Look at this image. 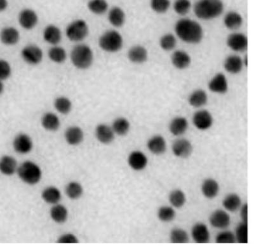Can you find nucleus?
I'll list each match as a JSON object with an SVG mask.
<instances>
[{
	"instance_id": "nucleus-20",
	"label": "nucleus",
	"mask_w": 254,
	"mask_h": 249,
	"mask_svg": "<svg viewBox=\"0 0 254 249\" xmlns=\"http://www.w3.org/2000/svg\"><path fill=\"white\" fill-rule=\"evenodd\" d=\"M17 162L12 156L5 155L0 159V172L2 174L10 176L17 171Z\"/></svg>"
},
{
	"instance_id": "nucleus-33",
	"label": "nucleus",
	"mask_w": 254,
	"mask_h": 249,
	"mask_svg": "<svg viewBox=\"0 0 254 249\" xmlns=\"http://www.w3.org/2000/svg\"><path fill=\"white\" fill-rule=\"evenodd\" d=\"M207 93L201 89L194 91L189 97V103L194 108L203 107L207 104Z\"/></svg>"
},
{
	"instance_id": "nucleus-6",
	"label": "nucleus",
	"mask_w": 254,
	"mask_h": 249,
	"mask_svg": "<svg viewBox=\"0 0 254 249\" xmlns=\"http://www.w3.org/2000/svg\"><path fill=\"white\" fill-rule=\"evenodd\" d=\"M66 36L73 42H80L84 40L88 34L87 24L82 19L71 22L66 28Z\"/></svg>"
},
{
	"instance_id": "nucleus-50",
	"label": "nucleus",
	"mask_w": 254,
	"mask_h": 249,
	"mask_svg": "<svg viewBox=\"0 0 254 249\" xmlns=\"http://www.w3.org/2000/svg\"><path fill=\"white\" fill-rule=\"evenodd\" d=\"M240 217L242 222L248 223V205L245 203L240 207Z\"/></svg>"
},
{
	"instance_id": "nucleus-3",
	"label": "nucleus",
	"mask_w": 254,
	"mask_h": 249,
	"mask_svg": "<svg viewBox=\"0 0 254 249\" xmlns=\"http://www.w3.org/2000/svg\"><path fill=\"white\" fill-rule=\"evenodd\" d=\"M71 59L76 68L80 69H88L93 62L92 49L86 45H78L71 51Z\"/></svg>"
},
{
	"instance_id": "nucleus-40",
	"label": "nucleus",
	"mask_w": 254,
	"mask_h": 249,
	"mask_svg": "<svg viewBox=\"0 0 254 249\" xmlns=\"http://www.w3.org/2000/svg\"><path fill=\"white\" fill-rule=\"evenodd\" d=\"M189 235L186 231L179 228L171 229L170 233V240L173 244H187L189 242Z\"/></svg>"
},
{
	"instance_id": "nucleus-48",
	"label": "nucleus",
	"mask_w": 254,
	"mask_h": 249,
	"mask_svg": "<svg viewBox=\"0 0 254 249\" xmlns=\"http://www.w3.org/2000/svg\"><path fill=\"white\" fill-rule=\"evenodd\" d=\"M12 73L10 65L6 60L0 59V80L8 79Z\"/></svg>"
},
{
	"instance_id": "nucleus-47",
	"label": "nucleus",
	"mask_w": 254,
	"mask_h": 249,
	"mask_svg": "<svg viewBox=\"0 0 254 249\" xmlns=\"http://www.w3.org/2000/svg\"><path fill=\"white\" fill-rule=\"evenodd\" d=\"M170 6V0H151V7L158 14L166 13Z\"/></svg>"
},
{
	"instance_id": "nucleus-4",
	"label": "nucleus",
	"mask_w": 254,
	"mask_h": 249,
	"mask_svg": "<svg viewBox=\"0 0 254 249\" xmlns=\"http://www.w3.org/2000/svg\"><path fill=\"white\" fill-rule=\"evenodd\" d=\"M17 174L24 183L34 185L40 181L42 172L40 166L31 161H26L17 168Z\"/></svg>"
},
{
	"instance_id": "nucleus-31",
	"label": "nucleus",
	"mask_w": 254,
	"mask_h": 249,
	"mask_svg": "<svg viewBox=\"0 0 254 249\" xmlns=\"http://www.w3.org/2000/svg\"><path fill=\"white\" fill-rule=\"evenodd\" d=\"M108 20L111 25L114 27H122L125 22L124 11L118 6H114L110 10L109 14H108Z\"/></svg>"
},
{
	"instance_id": "nucleus-17",
	"label": "nucleus",
	"mask_w": 254,
	"mask_h": 249,
	"mask_svg": "<svg viewBox=\"0 0 254 249\" xmlns=\"http://www.w3.org/2000/svg\"><path fill=\"white\" fill-rule=\"evenodd\" d=\"M147 148L154 155H162L167 150L166 140L162 136H154L147 141Z\"/></svg>"
},
{
	"instance_id": "nucleus-2",
	"label": "nucleus",
	"mask_w": 254,
	"mask_h": 249,
	"mask_svg": "<svg viewBox=\"0 0 254 249\" xmlns=\"http://www.w3.org/2000/svg\"><path fill=\"white\" fill-rule=\"evenodd\" d=\"M224 4L221 0H198L194 6V12L198 18L211 20L223 14Z\"/></svg>"
},
{
	"instance_id": "nucleus-28",
	"label": "nucleus",
	"mask_w": 254,
	"mask_h": 249,
	"mask_svg": "<svg viewBox=\"0 0 254 249\" xmlns=\"http://www.w3.org/2000/svg\"><path fill=\"white\" fill-rule=\"evenodd\" d=\"M43 200L49 204L55 205L61 200V193L55 186H49L42 193Z\"/></svg>"
},
{
	"instance_id": "nucleus-18",
	"label": "nucleus",
	"mask_w": 254,
	"mask_h": 249,
	"mask_svg": "<svg viewBox=\"0 0 254 249\" xmlns=\"http://www.w3.org/2000/svg\"><path fill=\"white\" fill-rule=\"evenodd\" d=\"M208 88L211 92L216 94H225L228 90V83L225 75L218 73L210 80Z\"/></svg>"
},
{
	"instance_id": "nucleus-9",
	"label": "nucleus",
	"mask_w": 254,
	"mask_h": 249,
	"mask_svg": "<svg viewBox=\"0 0 254 249\" xmlns=\"http://www.w3.org/2000/svg\"><path fill=\"white\" fill-rule=\"evenodd\" d=\"M193 122L197 129L206 131L212 126L214 119L209 111L201 110L195 112L193 117Z\"/></svg>"
},
{
	"instance_id": "nucleus-11",
	"label": "nucleus",
	"mask_w": 254,
	"mask_h": 249,
	"mask_svg": "<svg viewBox=\"0 0 254 249\" xmlns=\"http://www.w3.org/2000/svg\"><path fill=\"white\" fill-rule=\"evenodd\" d=\"M13 147L17 153L25 155L31 152L33 148V142L27 134H19L14 138Z\"/></svg>"
},
{
	"instance_id": "nucleus-26",
	"label": "nucleus",
	"mask_w": 254,
	"mask_h": 249,
	"mask_svg": "<svg viewBox=\"0 0 254 249\" xmlns=\"http://www.w3.org/2000/svg\"><path fill=\"white\" fill-rule=\"evenodd\" d=\"M147 50L141 45H136L132 47L128 53V57L130 61L136 64H141L146 61L147 59Z\"/></svg>"
},
{
	"instance_id": "nucleus-7",
	"label": "nucleus",
	"mask_w": 254,
	"mask_h": 249,
	"mask_svg": "<svg viewBox=\"0 0 254 249\" xmlns=\"http://www.w3.org/2000/svg\"><path fill=\"white\" fill-rule=\"evenodd\" d=\"M21 56L26 63L37 65L42 62L43 52L35 45H29L22 50Z\"/></svg>"
},
{
	"instance_id": "nucleus-1",
	"label": "nucleus",
	"mask_w": 254,
	"mask_h": 249,
	"mask_svg": "<svg viewBox=\"0 0 254 249\" xmlns=\"http://www.w3.org/2000/svg\"><path fill=\"white\" fill-rule=\"evenodd\" d=\"M175 31L181 40L190 44H197L202 40V28L197 22L190 19H181L175 24Z\"/></svg>"
},
{
	"instance_id": "nucleus-5",
	"label": "nucleus",
	"mask_w": 254,
	"mask_h": 249,
	"mask_svg": "<svg viewBox=\"0 0 254 249\" xmlns=\"http://www.w3.org/2000/svg\"><path fill=\"white\" fill-rule=\"evenodd\" d=\"M99 46L108 53H116L122 48V36L114 30L106 31L99 38Z\"/></svg>"
},
{
	"instance_id": "nucleus-10",
	"label": "nucleus",
	"mask_w": 254,
	"mask_h": 249,
	"mask_svg": "<svg viewBox=\"0 0 254 249\" xmlns=\"http://www.w3.org/2000/svg\"><path fill=\"white\" fill-rule=\"evenodd\" d=\"M209 222L215 228L226 229L231 224V218L227 212L218 209L213 212L210 216Z\"/></svg>"
},
{
	"instance_id": "nucleus-15",
	"label": "nucleus",
	"mask_w": 254,
	"mask_h": 249,
	"mask_svg": "<svg viewBox=\"0 0 254 249\" xmlns=\"http://www.w3.org/2000/svg\"><path fill=\"white\" fill-rule=\"evenodd\" d=\"M38 17L34 10L26 8L21 11L19 15V23L24 29H32L38 23Z\"/></svg>"
},
{
	"instance_id": "nucleus-41",
	"label": "nucleus",
	"mask_w": 254,
	"mask_h": 249,
	"mask_svg": "<svg viewBox=\"0 0 254 249\" xmlns=\"http://www.w3.org/2000/svg\"><path fill=\"white\" fill-rule=\"evenodd\" d=\"M54 106L56 110L62 114H68L72 109L71 101L66 97H57L54 102Z\"/></svg>"
},
{
	"instance_id": "nucleus-8",
	"label": "nucleus",
	"mask_w": 254,
	"mask_h": 249,
	"mask_svg": "<svg viewBox=\"0 0 254 249\" xmlns=\"http://www.w3.org/2000/svg\"><path fill=\"white\" fill-rule=\"evenodd\" d=\"M173 155L180 159H187L193 153V148L192 142L184 138H177L171 146Z\"/></svg>"
},
{
	"instance_id": "nucleus-38",
	"label": "nucleus",
	"mask_w": 254,
	"mask_h": 249,
	"mask_svg": "<svg viewBox=\"0 0 254 249\" xmlns=\"http://www.w3.org/2000/svg\"><path fill=\"white\" fill-rule=\"evenodd\" d=\"M87 6L89 10L95 15L105 14L108 9V3L106 0H90Z\"/></svg>"
},
{
	"instance_id": "nucleus-27",
	"label": "nucleus",
	"mask_w": 254,
	"mask_h": 249,
	"mask_svg": "<svg viewBox=\"0 0 254 249\" xmlns=\"http://www.w3.org/2000/svg\"><path fill=\"white\" fill-rule=\"evenodd\" d=\"M43 38L50 44L57 45L61 40V31L56 26H48L43 31Z\"/></svg>"
},
{
	"instance_id": "nucleus-35",
	"label": "nucleus",
	"mask_w": 254,
	"mask_h": 249,
	"mask_svg": "<svg viewBox=\"0 0 254 249\" xmlns=\"http://www.w3.org/2000/svg\"><path fill=\"white\" fill-rule=\"evenodd\" d=\"M112 127L115 134L119 136H124L129 133L130 124L127 119L119 117L115 119Z\"/></svg>"
},
{
	"instance_id": "nucleus-23",
	"label": "nucleus",
	"mask_w": 254,
	"mask_h": 249,
	"mask_svg": "<svg viewBox=\"0 0 254 249\" xmlns=\"http://www.w3.org/2000/svg\"><path fill=\"white\" fill-rule=\"evenodd\" d=\"M20 34L16 28H4L0 32V40L6 45H14L18 43Z\"/></svg>"
},
{
	"instance_id": "nucleus-19",
	"label": "nucleus",
	"mask_w": 254,
	"mask_h": 249,
	"mask_svg": "<svg viewBox=\"0 0 254 249\" xmlns=\"http://www.w3.org/2000/svg\"><path fill=\"white\" fill-rule=\"evenodd\" d=\"M64 137L67 143L71 146H77L83 141L84 134L81 128L71 126L65 132Z\"/></svg>"
},
{
	"instance_id": "nucleus-25",
	"label": "nucleus",
	"mask_w": 254,
	"mask_h": 249,
	"mask_svg": "<svg viewBox=\"0 0 254 249\" xmlns=\"http://www.w3.org/2000/svg\"><path fill=\"white\" fill-rule=\"evenodd\" d=\"M244 65V62L240 57L232 55L226 58L224 66L227 72L231 74H238L242 71Z\"/></svg>"
},
{
	"instance_id": "nucleus-22",
	"label": "nucleus",
	"mask_w": 254,
	"mask_h": 249,
	"mask_svg": "<svg viewBox=\"0 0 254 249\" xmlns=\"http://www.w3.org/2000/svg\"><path fill=\"white\" fill-rule=\"evenodd\" d=\"M188 120L182 116L175 117L169 125V131L172 135L181 136L186 133L188 129Z\"/></svg>"
},
{
	"instance_id": "nucleus-21",
	"label": "nucleus",
	"mask_w": 254,
	"mask_h": 249,
	"mask_svg": "<svg viewBox=\"0 0 254 249\" xmlns=\"http://www.w3.org/2000/svg\"><path fill=\"white\" fill-rule=\"evenodd\" d=\"M201 190L205 198L214 199L218 195L220 187L218 181L214 179L208 178L203 182Z\"/></svg>"
},
{
	"instance_id": "nucleus-42",
	"label": "nucleus",
	"mask_w": 254,
	"mask_h": 249,
	"mask_svg": "<svg viewBox=\"0 0 254 249\" xmlns=\"http://www.w3.org/2000/svg\"><path fill=\"white\" fill-rule=\"evenodd\" d=\"M236 241L239 244L248 243V223H239L235 229Z\"/></svg>"
},
{
	"instance_id": "nucleus-12",
	"label": "nucleus",
	"mask_w": 254,
	"mask_h": 249,
	"mask_svg": "<svg viewBox=\"0 0 254 249\" xmlns=\"http://www.w3.org/2000/svg\"><path fill=\"white\" fill-rule=\"evenodd\" d=\"M128 164L132 169L141 171L146 167L148 164V159L142 151H134L130 153L128 157Z\"/></svg>"
},
{
	"instance_id": "nucleus-49",
	"label": "nucleus",
	"mask_w": 254,
	"mask_h": 249,
	"mask_svg": "<svg viewBox=\"0 0 254 249\" xmlns=\"http://www.w3.org/2000/svg\"><path fill=\"white\" fill-rule=\"evenodd\" d=\"M57 243L60 244H77L79 240L75 235L71 233L65 234L58 238Z\"/></svg>"
},
{
	"instance_id": "nucleus-24",
	"label": "nucleus",
	"mask_w": 254,
	"mask_h": 249,
	"mask_svg": "<svg viewBox=\"0 0 254 249\" xmlns=\"http://www.w3.org/2000/svg\"><path fill=\"white\" fill-rule=\"evenodd\" d=\"M171 60L173 66L179 69L188 68L192 62L190 55L183 51L174 52L171 55Z\"/></svg>"
},
{
	"instance_id": "nucleus-45",
	"label": "nucleus",
	"mask_w": 254,
	"mask_h": 249,
	"mask_svg": "<svg viewBox=\"0 0 254 249\" xmlns=\"http://www.w3.org/2000/svg\"><path fill=\"white\" fill-rule=\"evenodd\" d=\"M192 8L190 0H175L173 8L180 16H185Z\"/></svg>"
},
{
	"instance_id": "nucleus-39",
	"label": "nucleus",
	"mask_w": 254,
	"mask_h": 249,
	"mask_svg": "<svg viewBox=\"0 0 254 249\" xmlns=\"http://www.w3.org/2000/svg\"><path fill=\"white\" fill-rule=\"evenodd\" d=\"M157 216L158 220L162 222H169L174 220L176 216V212L173 207L164 205L160 207L158 209Z\"/></svg>"
},
{
	"instance_id": "nucleus-32",
	"label": "nucleus",
	"mask_w": 254,
	"mask_h": 249,
	"mask_svg": "<svg viewBox=\"0 0 254 249\" xmlns=\"http://www.w3.org/2000/svg\"><path fill=\"white\" fill-rule=\"evenodd\" d=\"M60 120L56 114L46 112L42 118V125L47 131H56L60 127Z\"/></svg>"
},
{
	"instance_id": "nucleus-43",
	"label": "nucleus",
	"mask_w": 254,
	"mask_h": 249,
	"mask_svg": "<svg viewBox=\"0 0 254 249\" xmlns=\"http://www.w3.org/2000/svg\"><path fill=\"white\" fill-rule=\"evenodd\" d=\"M49 57L56 63H62L66 59V52L62 47H54L49 50Z\"/></svg>"
},
{
	"instance_id": "nucleus-16",
	"label": "nucleus",
	"mask_w": 254,
	"mask_h": 249,
	"mask_svg": "<svg viewBox=\"0 0 254 249\" xmlns=\"http://www.w3.org/2000/svg\"><path fill=\"white\" fill-rule=\"evenodd\" d=\"M95 137L100 142L104 144H109L113 142L114 135L112 127L106 124L97 125L95 131Z\"/></svg>"
},
{
	"instance_id": "nucleus-52",
	"label": "nucleus",
	"mask_w": 254,
	"mask_h": 249,
	"mask_svg": "<svg viewBox=\"0 0 254 249\" xmlns=\"http://www.w3.org/2000/svg\"><path fill=\"white\" fill-rule=\"evenodd\" d=\"M4 90V85L3 83H2V81L0 80V94H2V92H3Z\"/></svg>"
},
{
	"instance_id": "nucleus-30",
	"label": "nucleus",
	"mask_w": 254,
	"mask_h": 249,
	"mask_svg": "<svg viewBox=\"0 0 254 249\" xmlns=\"http://www.w3.org/2000/svg\"><path fill=\"white\" fill-rule=\"evenodd\" d=\"M224 208L226 211L234 212L239 211L242 207L240 196L236 194H229L225 196L223 201Z\"/></svg>"
},
{
	"instance_id": "nucleus-36",
	"label": "nucleus",
	"mask_w": 254,
	"mask_h": 249,
	"mask_svg": "<svg viewBox=\"0 0 254 249\" xmlns=\"http://www.w3.org/2000/svg\"><path fill=\"white\" fill-rule=\"evenodd\" d=\"M169 200L171 207L180 209L185 205L186 201V194L181 190H174L170 193Z\"/></svg>"
},
{
	"instance_id": "nucleus-29",
	"label": "nucleus",
	"mask_w": 254,
	"mask_h": 249,
	"mask_svg": "<svg viewBox=\"0 0 254 249\" xmlns=\"http://www.w3.org/2000/svg\"><path fill=\"white\" fill-rule=\"evenodd\" d=\"M50 215L54 222L62 224L68 220V209L64 205L57 203V204L54 205V206L51 208Z\"/></svg>"
},
{
	"instance_id": "nucleus-13",
	"label": "nucleus",
	"mask_w": 254,
	"mask_h": 249,
	"mask_svg": "<svg viewBox=\"0 0 254 249\" xmlns=\"http://www.w3.org/2000/svg\"><path fill=\"white\" fill-rule=\"evenodd\" d=\"M192 236L195 243L207 244L210 241V234L207 225L203 222H197L193 225Z\"/></svg>"
},
{
	"instance_id": "nucleus-51",
	"label": "nucleus",
	"mask_w": 254,
	"mask_h": 249,
	"mask_svg": "<svg viewBox=\"0 0 254 249\" xmlns=\"http://www.w3.org/2000/svg\"><path fill=\"white\" fill-rule=\"evenodd\" d=\"M7 0H0V12H3L8 7Z\"/></svg>"
},
{
	"instance_id": "nucleus-46",
	"label": "nucleus",
	"mask_w": 254,
	"mask_h": 249,
	"mask_svg": "<svg viewBox=\"0 0 254 249\" xmlns=\"http://www.w3.org/2000/svg\"><path fill=\"white\" fill-rule=\"evenodd\" d=\"M217 244H234L236 243V238L234 233L231 231L225 230L217 235L216 237Z\"/></svg>"
},
{
	"instance_id": "nucleus-34",
	"label": "nucleus",
	"mask_w": 254,
	"mask_h": 249,
	"mask_svg": "<svg viewBox=\"0 0 254 249\" xmlns=\"http://www.w3.org/2000/svg\"><path fill=\"white\" fill-rule=\"evenodd\" d=\"M226 27L229 29L236 30L242 27L243 23L242 17L236 12L227 13L224 20Z\"/></svg>"
},
{
	"instance_id": "nucleus-37",
	"label": "nucleus",
	"mask_w": 254,
	"mask_h": 249,
	"mask_svg": "<svg viewBox=\"0 0 254 249\" xmlns=\"http://www.w3.org/2000/svg\"><path fill=\"white\" fill-rule=\"evenodd\" d=\"M66 195L71 200H77L82 196L84 193V189L82 186L79 183L76 181H72L69 183L66 186Z\"/></svg>"
},
{
	"instance_id": "nucleus-44",
	"label": "nucleus",
	"mask_w": 254,
	"mask_h": 249,
	"mask_svg": "<svg viewBox=\"0 0 254 249\" xmlns=\"http://www.w3.org/2000/svg\"><path fill=\"white\" fill-rule=\"evenodd\" d=\"M160 47L164 51H172L177 45V40L171 34H167L163 36L160 41Z\"/></svg>"
},
{
	"instance_id": "nucleus-14",
	"label": "nucleus",
	"mask_w": 254,
	"mask_h": 249,
	"mask_svg": "<svg viewBox=\"0 0 254 249\" xmlns=\"http://www.w3.org/2000/svg\"><path fill=\"white\" fill-rule=\"evenodd\" d=\"M227 45L233 51L244 52L248 47V38L242 33L231 34L227 39Z\"/></svg>"
}]
</instances>
